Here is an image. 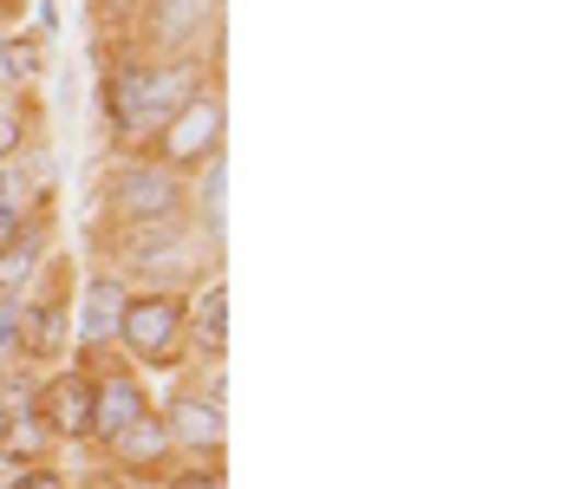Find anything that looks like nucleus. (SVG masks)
<instances>
[{
    "label": "nucleus",
    "instance_id": "7ed1b4c3",
    "mask_svg": "<svg viewBox=\"0 0 561 489\" xmlns=\"http://www.w3.org/2000/svg\"><path fill=\"white\" fill-rule=\"evenodd\" d=\"M183 321H190V307L176 294H131L118 333H125V346L138 352L144 365H170L183 352Z\"/></svg>",
    "mask_w": 561,
    "mask_h": 489
},
{
    "label": "nucleus",
    "instance_id": "4be33fe9",
    "mask_svg": "<svg viewBox=\"0 0 561 489\" xmlns=\"http://www.w3.org/2000/svg\"><path fill=\"white\" fill-rule=\"evenodd\" d=\"M85 489H112V484H85Z\"/></svg>",
    "mask_w": 561,
    "mask_h": 489
},
{
    "label": "nucleus",
    "instance_id": "aec40b11",
    "mask_svg": "<svg viewBox=\"0 0 561 489\" xmlns=\"http://www.w3.org/2000/svg\"><path fill=\"white\" fill-rule=\"evenodd\" d=\"M20 144V112H0V158H13Z\"/></svg>",
    "mask_w": 561,
    "mask_h": 489
},
{
    "label": "nucleus",
    "instance_id": "4468645a",
    "mask_svg": "<svg viewBox=\"0 0 561 489\" xmlns=\"http://www.w3.org/2000/svg\"><path fill=\"white\" fill-rule=\"evenodd\" d=\"M222 216H229V170H222V158H209L203 183H196V229H203V242H222Z\"/></svg>",
    "mask_w": 561,
    "mask_h": 489
},
{
    "label": "nucleus",
    "instance_id": "f257e3e1",
    "mask_svg": "<svg viewBox=\"0 0 561 489\" xmlns=\"http://www.w3.org/2000/svg\"><path fill=\"white\" fill-rule=\"evenodd\" d=\"M196 59H157V66H125L105 92L112 105V131L118 138H144V131H163L190 98H196Z\"/></svg>",
    "mask_w": 561,
    "mask_h": 489
},
{
    "label": "nucleus",
    "instance_id": "0eeeda50",
    "mask_svg": "<svg viewBox=\"0 0 561 489\" xmlns=\"http://www.w3.org/2000/svg\"><path fill=\"white\" fill-rule=\"evenodd\" d=\"M216 0H144V33L150 46H190L209 26Z\"/></svg>",
    "mask_w": 561,
    "mask_h": 489
},
{
    "label": "nucleus",
    "instance_id": "9d476101",
    "mask_svg": "<svg viewBox=\"0 0 561 489\" xmlns=\"http://www.w3.org/2000/svg\"><path fill=\"white\" fill-rule=\"evenodd\" d=\"M125 281L118 275H99L92 288H85V307H79V346L92 352V346H105L112 333H118V321H125Z\"/></svg>",
    "mask_w": 561,
    "mask_h": 489
},
{
    "label": "nucleus",
    "instance_id": "423d86ee",
    "mask_svg": "<svg viewBox=\"0 0 561 489\" xmlns=\"http://www.w3.org/2000/svg\"><path fill=\"white\" fill-rule=\"evenodd\" d=\"M150 418V398H144L138 379H125V372H112V379H99L92 385V438H105V444H118L131 424Z\"/></svg>",
    "mask_w": 561,
    "mask_h": 489
},
{
    "label": "nucleus",
    "instance_id": "9b49d317",
    "mask_svg": "<svg viewBox=\"0 0 561 489\" xmlns=\"http://www.w3.org/2000/svg\"><path fill=\"white\" fill-rule=\"evenodd\" d=\"M66 333H72L66 294H53V301H39V307L20 321V346H26V352H39V359H53V352L66 346Z\"/></svg>",
    "mask_w": 561,
    "mask_h": 489
},
{
    "label": "nucleus",
    "instance_id": "f8f14e48",
    "mask_svg": "<svg viewBox=\"0 0 561 489\" xmlns=\"http://www.w3.org/2000/svg\"><path fill=\"white\" fill-rule=\"evenodd\" d=\"M39 255H46V235H39V222H20L7 242H0V294H13L33 268H39Z\"/></svg>",
    "mask_w": 561,
    "mask_h": 489
},
{
    "label": "nucleus",
    "instance_id": "6e6552de",
    "mask_svg": "<svg viewBox=\"0 0 561 489\" xmlns=\"http://www.w3.org/2000/svg\"><path fill=\"white\" fill-rule=\"evenodd\" d=\"M39 444H46V431H39V418H33V398H26L13 379H0V457L33 464Z\"/></svg>",
    "mask_w": 561,
    "mask_h": 489
},
{
    "label": "nucleus",
    "instance_id": "ddd939ff",
    "mask_svg": "<svg viewBox=\"0 0 561 489\" xmlns=\"http://www.w3.org/2000/svg\"><path fill=\"white\" fill-rule=\"evenodd\" d=\"M183 333H196V346H203L209 359H222V346H229V288H203V301H196V314L183 321Z\"/></svg>",
    "mask_w": 561,
    "mask_h": 489
},
{
    "label": "nucleus",
    "instance_id": "6ab92c4d",
    "mask_svg": "<svg viewBox=\"0 0 561 489\" xmlns=\"http://www.w3.org/2000/svg\"><path fill=\"white\" fill-rule=\"evenodd\" d=\"M0 72H7V79H13V72L26 79V72H33V53H26V46H7V53H0Z\"/></svg>",
    "mask_w": 561,
    "mask_h": 489
},
{
    "label": "nucleus",
    "instance_id": "412c9836",
    "mask_svg": "<svg viewBox=\"0 0 561 489\" xmlns=\"http://www.w3.org/2000/svg\"><path fill=\"white\" fill-rule=\"evenodd\" d=\"M170 489H222V477L216 470H190V477H176Z\"/></svg>",
    "mask_w": 561,
    "mask_h": 489
},
{
    "label": "nucleus",
    "instance_id": "f3484780",
    "mask_svg": "<svg viewBox=\"0 0 561 489\" xmlns=\"http://www.w3.org/2000/svg\"><path fill=\"white\" fill-rule=\"evenodd\" d=\"M20 301L13 307H0V379H7V365H13V352H20Z\"/></svg>",
    "mask_w": 561,
    "mask_h": 489
},
{
    "label": "nucleus",
    "instance_id": "2eb2a0df",
    "mask_svg": "<svg viewBox=\"0 0 561 489\" xmlns=\"http://www.w3.org/2000/svg\"><path fill=\"white\" fill-rule=\"evenodd\" d=\"M112 451H118L125 470H157V464L170 457V431H163V418H144V424H131Z\"/></svg>",
    "mask_w": 561,
    "mask_h": 489
},
{
    "label": "nucleus",
    "instance_id": "f03ea898",
    "mask_svg": "<svg viewBox=\"0 0 561 489\" xmlns=\"http://www.w3.org/2000/svg\"><path fill=\"white\" fill-rule=\"evenodd\" d=\"M112 216L118 222H131V229H150V222H176L183 216V176L176 170H163V163H131V170H118L112 176Z\"/></svg>",
    "mask_w": 561,
    "mask_h": 489
},
{
    "label": "nucleus",
    "instance_id": "dca6fc26",
    "mask_svg": "<svg viewBox=\"0 0 561 489\" xmlns=\"http://www.w3.org/2000/svg\"><path fill=\"white\" fill-rule=\"evenodd\" d=\"M20 216H26V176L20 170H0V242L20 229Z\"/></svg>",
    "mask_w": 561,
    "mask_h": 489
},
{
    "label": "nucleus",
    "instance_id": "a211bd4d",
    "mask_svg": "<svg viewBox=\"0 0 561 489\" xmlns=\"http://www.w3.org/2000/svg\"><path fill=\"white\" fill-rule=\"evenodd\" d=\"M7 489H66V477L39 464V470H26V477H13V484H7Z\"/></svg>",
    "mask_w": 561,
    "mask_h": 489
},
{
    "label": "nucleus",
    "instance_id": "39448f33",
    "mask_svg": "<svg viewBox=\"0 0 561 489\" xmlns=\"http://www.w3.org/2000/svg\"><path fill=\"white\" fill-rule=\"evenodd\" d=\"M33 418H39V431L46 438H92V379H79V372H59L39 398H33Z\"/></svg>",
    "mask_w": 561,
    "mask_h": 489
},
{
    "label": "nucleus",
    "instance_id": "20e7f679",
    "mask_svg": "<svg viewBox=\"0 0 561 489\" xmlns=\"http://www.w3.org/2000/svg\"><path fill=\"white\" fill-rule=\"evenodd\" d=\"M222 158V105L209 98V92H196L170 125H163V138H157V163L163 170H190V163H209Z\"/></svg>",
    "mask_w": 561,
    "mask_h": 489
},
{
    "label": "nucleus",
    "instance_id": "1a4fd4ad",
    "mask_svg": "<svg viewBox=\"0 0 561 489\" xmlns=\"http://www.w3.org/2000/svg\"><path fill=\"white\" fill-rule=\"evenodd\" d=\"M163 431H170V444H190V451H222V405H209V398H170V411H163Z\"/></svg>",
    "mask_w": 561,
    "mask_h": 489
}]
</instances>
